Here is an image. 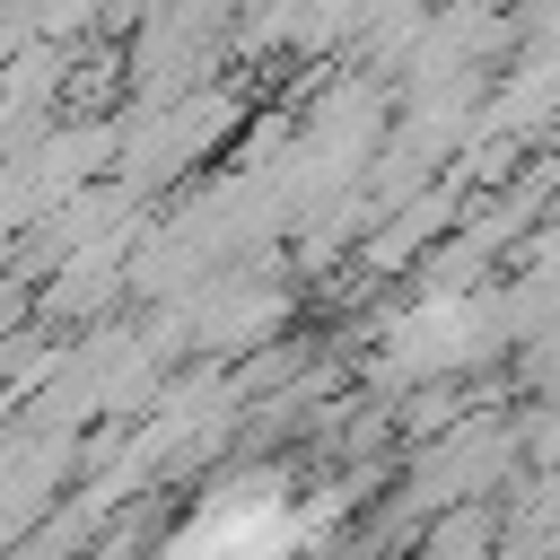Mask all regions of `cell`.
Here are the masks:
<instances>
[{
    "label": "cell",
    "instance_id": "1",
    "mask_svg": "<svg viewBox=\"0 0 560 560\" xmlns=\"http://www.w3.org/2000/svg\"><path fill=\"white\" fill-rule=\"evenodd\" d=\"M472 551H490V516H481V508H455L411 560H472Z\"/></svg>",
    "mask_w": 560,
    "mask_h": 560
}]
</instances>
